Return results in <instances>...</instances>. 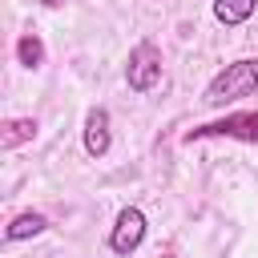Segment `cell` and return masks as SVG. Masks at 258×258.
I'll list each match as a JSON object with an SVG mask.
<instances>
[{
  "label": "cell",
  "instance_id": "6da1fadb",
  "mask_svg": "<svg viewBox=\"0 0 258 258\" xmlns=\"http://www.w3.org/2000/svg\"><path fill=\"white\" fill-rule=\"evenodd\" d=\"M258 93V56H242L234 64H226L202 93V101L210 109H222V105H234V101H246Z\"/></svg>",
  "mask_w": 258,
  "mask_h": 258
},
{
  "label": "cell",
  "instance_id": "7a4b0ae2",
  "mask_svg": "<svg viewBox=\"0 0 258 258\" xmlns=\"http://www.w3.org/2000/svg\"><path fill=\"white\" fill-rule=\"evenodd\" d=\"M157 81H161V48L153 40H137L125 60V85L133 93H149Z\"/></svg>",
  "mask_w": 258,
  "mask_h": 258
},
{
  "label": "cell",
  "instance_id": "3957f363",
  "mask_svg": "<svg viewBox=\"0 0 258 258\" xmlns=\"http://www.w3.org/2000/svg\"><path fill=\"white\" fill-rule=\"evenodd\" d=\"M145 242V214L137 206H125L109 230V250L113 254H133L137 246Z\"/></svg>",
  "mask_w": 258,
  "mask_h": 258
},
{
  "label": "cell",
  "instance_id": "277c9868",
  "mask_svg": "<svg viewBox=\"0 0 258 258\" xmlns=\"http://www.w3.org/2000/svg\"><path fill=\"white\" fill-rule=\"evenodd\" d=\"M202 137H242V141H258V113H246V117H226V121L202 125V129H194L185 141H202Z\"/></svg>",
  "mask_w": 258,
  "mask_h": 258
},
{
  "label": "cell",
  "instance_id": "5b68a950",
  "mask_svg": "<svg viewBox=\"0 0 258 258\" xmlns=\"http://www.w3.org/2000/svg\"><path fill=\"white\" fill-rule=\"evenodd\" d=\"M113 145V133H109V109H89L85 113V153L89 157H105Z\"/></svg>",
  "mask_w": 258,
  "mask_h": 258
},
{
  "label": "cell",
  "instance_id": "8992f818",
  "mask_svg": "<svg viewBox=\"0 0 258 258\" xmlns=\"http://www.w3.org/2000/svg\"><path fill=\"white\" fill-rule=\"evenodd\" d=\"M44 230H48V218L36 214V210H24V214H16V218L8 222L4 238H8V242H24V238H36V234H44Z\"/></svg>",
  "mask_w": 258,
  "mask_h": 258
},
{
  "label": "cell",
  "instance_id": "52a82bcc",
  "mask_svg": "<svg viewBox=\"0 0 258 258\" xmlns=\"http://www.w3.org/2000/svg\"><path fill=\"white\" fill-rule=\"evenodd\" d=\"M254 8H258V0H214V16H218L226 28L246 24V20L254 16Z\"/></svg>",
  "mask_w": 258,
  "mask_h": 258
},
{
  "label": "cell",
  "instance_id": "ba28073f",
  "mask_svg": "<svg viewBox=\"0 0 258 258\" xmlns=\"http://www.w3.org/2000/svg\"><path fill=\"white\" fill-rule=\"evenodd\" d=\"M32 137H36V121L32 117H12V121L0 125V145L4 149H16V145H24Z\"/></svg>",
  "mask_w": 258,
  "mask_h": 258
},
{
  "label": "cell",
  "instance_id": "9c48e42d",
  "mask_svg": "<svg viewBox=\"0 0 258 258\" xmlns=\"http://www.w3.org/2000/svg\"><path fill=\"white\" fill-rule=\"evenodd\" d=\"M16 60H20L24 69H40V64H44V44H40L36 32H24V36L16 40Z\"/></svg>",
  "mask_w": 258,
  "mask_h": 258
},
{
  "label": "cell",
  "instance_id": "30bf717a",
  "mask_svg": "<svg viewBox=\"0 0 258 258\" xmlns=\"http://www.w3.org/2000/svg\"><path fill=\"white\" fill-rule=\"evenodd\" d=\"M40 4H44V8H60L64 0H40Z\"/></svg>",
  "mask_w": 258,
  "mask_h": 258
},
{
  "label": "cell",
  "instance_id": "8fae6325",
  "mask_svg": "<svg viewBox=\"0 0 258 258\" xmlns=\"http://www.w3.org/2000/svg\"><path fill=\"white\" fill-rule=\"evenodd\" d=\"M165 258H169V254H165Z\"/></svg>",
  "mask_w": 258,
  "mask_h": 258
}]
</instances>
